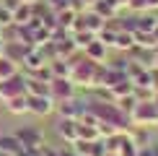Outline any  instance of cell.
Listing matches in <instances>:
<instances>
[{
  "label": "cell",
  "mask_w": 158,
  "mask_h": 156,
  "mask_svg": "<svg viewBox=\"0 0 158 156\" xmlns=\"http://www.w3.org/2000/svg\"><path fill=\"white\" fill-rule=\"evenodd\" d=\"M31 76H34V78H42V81H52V68H49V65H42V68L34 70Z\"/></svg>",
  "instance_id": "26"
},
{
  "label": "cell",
  "mask_w": 158,
  "mask_h": 156,
  "mask_svg": "<svg viewBox=\"0 0 158 156\" xmlns=\"http://www.w3.org/2000/svg\"><path fill=\"white\" fill-rule=\"evenodd\" d=\"M44 156H62V151H55V148H44Z\"/></svg>",
  "instance_id": "31"
},
{
  "label": "cell",
  "mask_w": 158,
  "mask_h": 156,
  "mask_svg": "<svg viewBox=\"0 0 158 156\" xmlns=\"http://www.w3.org/2000/svg\"><path fill=\"white\" fill-rule=\"evenodd\" d=\"M137 151H140V143L132 141L130 130L127 133H119V146H117L114 154H119V156H137Z\"/></svg>",
  "instance_id": "12"
},
{
  "label": "cell",
  "mask_w": 158,
  "mask_h": 156,
  "mask_svg": "<svg viewBox=\"0 0 158 156\" xmlns=\"http://www.w3.org/2000/svg\"><path fill=\"white\" fill-rule=\"evenodd\" d=\"M44 3L49 5V11H65V8H70V0H44Z\"/></svg>",
  "instance_id": "25"
},
{
  "label": "cell",
  "mask_w": 158,
  "mask_h": 156,
  "mask_svg": "<svg viewBox=\"0 0 158 156\" xmlns=\"http://www.w3.org/2000/svg\"><path fill=\"white\" fill-rule=\"evenodd\" d=\"M57 133L65 143H73L78 141V120H68V117H60V125H57Z\"/></svg>",
  "instance_id": "9"
},
{
  "label": "cell",
  "mask_w": 158,
  "mask_h": 156,
  "mask_svg": "<svg viewBox=\"0 0 158 156\" xmlns=\"http://www.w3.org/2000/svg\"><path fill=\"white\" fill-rule=\"evenodd\" d=\"M49 91H52V99L55 102H65V99H75L78 86L73 83L70 76H55L49 81Z\"/></svg>",
  "instance_id": "4"
},
{
  "label": "cell",
  "mask_w": 158,
  "mask_h": 156,
  "mask_svg": "<svg viewBox=\"0 0 158 156\" xmlns=\"http://www.w3.org/2000/svg\"><path fill=\"white\" fill-rule=\"evenodd\" d=\"M18 73V63H13L10 57H0V81L3 78H10V76H16Z\"/></svg>",
  "instance_id": "24"
},
{
  "label": "cell",
  "mask_w": 158,
  "mask_h": 156,
  "mask_svg": "<svg viewBox=\"0 0 158 156\" xmlns=\"http://www.w3.org/2000/svg\"><path fill=\"white\" fill-rule=\"evenodd\" d=\"M111 47H114V50H132L135 47V34H132V31H127V29H119L114 34Z\"/></svg>",
  "instance_id": "16"
},
{
  "label": "cell",
  "mask_w": 158,
  "mask_h": 156,
  "mask_svg": "<svg viewBox=\"0 0 158 156\" xmlns=\"http://www.w3.org/2000/svg\"><path fill=\"white\" fill-rule=\"evenodd\" d=\"M26 68H29V73H34V70H39L42 65H49L47 63V57H44V52L39 50V47H29V52L23 55V60H21Z\"/></svg>",
  "instance_id": "10"
},
{
  "label": "cell",
  "mask_w": 158,
  "mask_h": 156,
  "mask_svg": "<svg viewBox=\"0 0 158 156\" xmlns=\"http://www.w3.org/2000/svg\"><path fill=\"white\" fill-rule=\"evenodd\" d=\"M78 18V11L75 8H65V11H57V26L65 31H73V24Z\"/></svg>",
  "instance_id": "20"
},
{
  "label": "cell",
  "mask_w": 158,
  "mask_h": 156,
  "mask_svg": "<svg viewBox=\"0 0 158 156\" xmlns=\"http://www.w3.org/2000/svg\"><path fill=\"white\" fill-rule=\"evenodd\" d=\"M26 94L52 96V91H49V81H42V78H34V76H29V78H26Z\"/></svg>",
  "instance_id": "15"
},
{
  "label": "cell",
  "mask_w": 158,
  "mask_h": 156,
  "mask_svg": "<svg viewBox=\"0 0 158 156\" xmlns=\"http://www.w3.org/2000/svg\"><path fill=\"white\" fill-rule=\"evenodd\" d=\"M26 102H29V112L36 117H47L55 112V99L52 96H39V94H26Z\"/></svg>",
  "instance_id": "6"
},
{
  "label": "cell",
  "mask_w": 158,
  "mask_h": 156,
  "mask_svg": "<svg viewBox=\"0 0 158 156\" xmlns=\"http://www.w3.org/2000/svg\"><path fill=\"white\" fill-rule=\"evenodd\" d=\"M16 138L21 141V146L26 148V146H44V133L39 128H34V125H29V128H21L16 133Z\"/></svg>",
  "instance_id": "7"
},
{
  "label": "cell",
  "mask_w": 158,
  "mask_h": 156,
  "mask_svg": "<svg viewBox=\"0 0 158 156\" xmlns=\"http://www.w3.org/2000/svg\"><path fill=\"white\" fill-rule=\"evenodd\" d=\"M150 86L158 91V68L156 65H150Z\"/></svg>",
  "instance_id": "29"
},
{
  "label": "cell",
  "mask_w": 158,
  "mask_h": 156,
  "mask_svg": "<svg viewBox=\"0 0 158 156\" xmlns=\"http://www.w3.org/2000/svg\"><path fill=\"white\" fill-rule=\"evenodd\" d=\"M55 107H57V115H60V117H68V120H78V117L85 112V107H83L81 102H75V99L55 102Z\"/></svg>",
  "instance_id": "8"
},
{
  "label": "cell",
  "mask_w": 158,
  "mask_h": 156,
  "mask_svg": "<svg viewBox=\"0 0 158 156\" xmlns=\"http://www.w3.org/2000/svg\"><path fill=\"white\" fill-rule=\"evenodd\" d=\"M0 34H3V26H0Z\"/></svg>",
  "instance_id": "38"
},
{
  "label": "cell",
  "mask_w": 158,
  "mask_h": 156,
  "mask_svg": "<svg viewBox=\"0 0 158 156\" xmlns=\"http://www.w3.org/2000/svg\"><path fill=\"white\" fill-rule=\"evenodd\" d=\"M98 138H101V133H98L96 125L78 120V141H98Z\"/></svg>",
  "instance_id": "19"
},
{
  "label": "cell",
  "mask_w": 158,
  "mask_h": 156,
  "mask_svg": "<svg viewBox=\"0 0 158 156\" xmlns=\"http://www.w3.org/2000/svg\"><path fill=\"white\" fill-rule=\"evenodd\" d=\"M21 151H23V146H21V141H18L16 135H0V154L21 156Z\"/></svg>",
  "instance_id": "17"
},
{
  "label": "cell",
  "mask_w": 158,
  "mask_h": 156,
  "mask_svg": "<svg viewBox=\"0 0 158 156\" xmlns=\"http://www.w3.org/2000/svg\"><path fill=\"white\" fill-rule=\"evenodd\" d=\"M18 3H36V0H18Z\"/></svg>",
  "instance_id": "37"
},
{
  "label": "cell",
  "mask_w": 158,
  "mask_h": 156,
  "mask_svg": "<svg viewBox=\"0 0 158 156\" xmlns=\"http://www.w3.org/2000/svg\"><path fill=\"white\" fill-rule=\"evenodd\" d=\"M88 112L96 115L98 122H106V125H114L119 133H127L130 130V115H124L119 107H117V102H91L88 104Z\"/></svg>",
  "instance_id": "1"
},
{
  "label": "cell",
  "mask_w": 158,
  "mask_h": 156,
  "mask_svg": "<svg viewBox=\"0 0 158 156\" xmlns=\"http://www.w3.org/2000/svg\"><path fill=\"white\" fill-rule=\"evenodd\" d=\"M96 70H98V63L91 60V57H70V78H73L75 86H83V89H91L96 86Z\"/></svg>",
  "instance_id": "2"
},
{
  "label": "cell",
  "mask_w": 158,
  "mask_h": 156,
  "mask_svg": "<svg viewBox=\"0 0 158 156\" xmlns=\"http://www.w3.org/2000/svg\"><path fill=\"white\" fill-rule=\"evenodd\" d=\"M153 65H156V68H158V47L153 50Z\"/></svg>",
  "instance_id": "33"
},
{
  "label": "cell",
  "mask_w": 158,
  "mask_h": 156,
  "mask_svg": "<svg viewBox=\"0 0 158 156\" xmlns=\"http://www.w3.org/2000/svg\"><path fill=\"white\" fill-rule=\"evenodd\" d=\"M137 156H158V146H140Z\"/></svg>",
  "instance_id": "28"
},
{
  "label": "cell",
  "mask_w": 158,
  "mask_h": 156,
  "mask_svg": "<svg viewBox=\"0 0 158 156\" xmlns=\"http://www.w3.org/2000/svg\"><path fill=\"white\" fill-rule=\"evenodd\" d=\"M130 122L137 128H156L158 125V104L150 102H137L135 109L130 112Z\"/></svg>",
  "instance_id": "3"
},
{
  "label": "cell",
  "mask_w": 158,
  "mask_h": 156,
  "mask_svg": "<svg viewBox=\"0 0 158 156\" xmlns=\"http://www.w3.org/2000/svg\"><path fill=\"white\" fill-rule=\"evenodd\" d=\"M91 11H96L104 21H111V18H117V13H119V5H117L114 0H96V3L91 5Z\"/></svg>",
  "instance_id": "11"
},
{
  "label": "cell",
  "mask_w": 158,
  "mask_h": 156,
  "mask_svg": "<svg viewBox=\"0 0 158 156\" xmlns=\"http://www.w3.org/2000/svg\"><path fill=\"white\" fill-rule=\"evenodd\" d=\"M114 3H117V5L122 8V5H130V0H114Z\"/></svg>",
  "instance_id": "34"
},
{
  "label": "cell",
  "mask_w": 158,
  "mask_h": 156,
  "mask_svg": "<svg viewBox=\"0 0 158 156\" xmlns=\"http://www.w3.org/2000/svg\"><path fill=\"white\" fill-rule=\"evenodd\" d=\"M34 21V3H18V8L13 11V24L26 26Z\"/></svg>",
  "instance_id": "13"
},
{
  "label": "cell",
  "mask_w": 158,
  "mask_h": 156,
  "mask_svg": "<svg viewBox=\"0 0 158 156\" xmlns=\"http://www.w3.org/2000/svg\"><path fill=\"white\" fill-rule=\"evenodd\" d=\"M104 156H119V154H114V151H106V154H104Z\"/></svg>",
  "instance_id": "35"
},
{
  "label": "cell",
  "mask_w": 158,
  "mask_h": 156,
  "mask_svg": "<svg viewBox=\"0 0 158 156\" xmlns=\"http://www.w3.org/2000/svg\"><path fill=\"white\" fill-rule=\"evenodd\" d=\"M26 52H29V44H23V42H5V57H10L13 63H21Z\"/></svg>",
  "instance_id": "18"
},
{
  "label": "cell",
  "mask_w": 158,
  "mask_h": 156,
  "mask_svg": "<svg viewBox=\"0 0 158 156\" xmlns=\"http://www.w3.org/2000/svg\"><path fill=\"white\" fill-rule=\"evenodd\" d=\"M96 37H98L96 31H88V29H78V31H73V42H75V47H81V50H85Z\"/></svg>",
  "instance_id": "23"
},
{
  "label": "cell",
  "mask_w": 158,
  "mask_h": 156,
  "mask_svg": "<svg viewBox=\"0 0 158 156\" xmlns=\"http://www.w3.org/2000/svg\"><path fill=\"white\" fill-rule=\"evenodd\" d=\"M153 37H156V39H158V26H156V29H153Z\"/></svg>",
  "instance_id": "36"
},
{
  "label": "cell",
  "mask_w": 158,
  "mask_h": 156,
  "mask_svg": "<svg viewBox=\"0 0 158 156\" xmlns=\"http://www.w3.org/2000/svg\"><path fill=\"white\" fill-rule=\"evenodd\" d=\"M8 24H13V11L0 5V26H8Z\"/></svg>",
  "instance_id": "27"
},
{
  "label": "cell",
  "mask_w": 158,
  "mask_h": 156,
  "mask_svg": "<svg viewBox=\"0 0 158 156\" xmlns=\"http://www.w3.org/2000/svg\"><path fill=\"white\" fill-rule=\"evenodd\" d=\"M26 94V78L23 76H10V78H3L0 81V102H8L13 96H21Z\"/></svg>",
  "instance_id": "5"
},
{
  "label": "cell",
  "mask_w": 158,
  "mask_h": 156,
  "mask_svg": "<svg viewBox=\"0 0 158 156\" xmlns=\"http://www.w3.org/2000/svg\"><path fill=\"white\" fill-rule=\"evenodd\" d=\"M0 5H3V8H8V11H16V8H18V0H3Z\"/></svg>",
  "instance_id": "30"
},
{
  "label": "cell",
  "mask_w": 158,
  "mask_h": 156,
  "mask_svg": "<svg viewBox=\"0 0 158 156\" xmlns=\"http://www.w3.org/2000/svg\"><path fill=\"white\" fill-rule=\"evenodd\" d=\"M106 50H109V44H104L101 39H94V42L88 44V47H85L83 52H85V57H91V60H96V63H104L106 60Z\"/></svg>",
  "instance_id": "14"
},
{
  "label": "cell",
  "mask_w": 158,
  "mask_h": 156,
  "mask_svg": "<svg viewBox=\"0 0 158 156\" xmlns=\"http://www.w3.org/2000/svg\"><path fill=\"white\" fill-rule=\"evenodd\" d=\"M0 156H3V154H0Z\"/></svg>",
  "instance_id": "39"
},
{
  "label": "cell",
  "mask_w": 158,
  "mask_h": 156,
  "mask_svg": "<svg viewBox=\"0 0 158 156\" xmlns=\"http://www.w3.org/2000/svg\"><path fill=\"white\" fill-rule=\"evenodd\" d=\"M3 104H5V109H8L10 115H26V112H29V102H26V94L13 96V99L3 102Z\"/></svg>",
  "instance_id": "21"
},
{
  "label": "cell",
  "mask_w": 158,
  "mask_h": 156,
  "mask_svg": "<svg viewBox=\"0 0 158 156\" xmlns=\"http://www.w3.org/2000/svg\"><path fill=\"white\" fill-rule=\"evenodd\" d=\"M135 31H150V34H153V29L158 26V18L156 16H150V13H140V18H135ZM132 31V34H135Z\"/></svg>",
  "instance_id": "22"
},
{
  "label": "cell",
  "mask_w": 158,
  "mask_h": 156,
  "mask_svg": "<svg viewBox=\"0 0 158 156\" xmlns=\"http://www.w3.org/2000/svg\"><path fill=\"white\" fill-rule=\"evenodd\" d=\"M3 55H5V39L0 37V57H3Z\"/></svg>",
  "instance_id": "32"
}]
</instances>
